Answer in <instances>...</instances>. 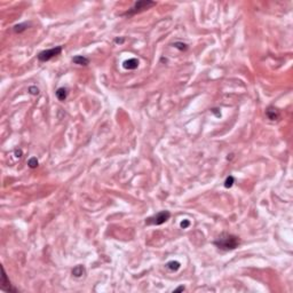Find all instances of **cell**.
I'll list each match as a JSON object with an SVG mask.
<instances>
[{"mask_svg":"<svg viewBox=\"0 0 293 293\" xmlns=\"http://www.w3.org/2000/svg\"><path fill=\"white\" fill-rule=\"evenodd\" d=\"M240 240L239 238L233 234L222 233L214 240V245L222 251H233L238 247Z\"/></svg>","mask_w":293,"mask_h":293,"instance_id":"6da1fadb","label":"cell"},{"mask_svg":"<svg viewBox=\"0 0 293 293\" xmlns=\"http://www.w3.org/2000/svg\"><path fill=\"white\" fill-rule=\"evenodd\" d=\"M171 218V213L168 211H162L159 213H157L156 215H153L151 218H148L146 220V224H152V226H160L167 221Z\"/></svg>","mask_w":293,"mask_h":293,"instance_id":"7a4b0ae2","label":"cell"},{"mask_svg":"<svg viewBox=\"0 0 293 293\" xmlns=\"http://www.w3.org/2000/svg\"><path fill=\"white\" fill-rule=\"evenodd\" d=\"M61 52H62V46H57L54 47V48H49V49L43 50L38 54V60L40 62H47V61L52 60L53 57L60 55Z\"/></svg>","mask_w":293,"mask_h":293,"instance_id":"3957f363","label":"cell"},{"mask_svg":"<svg viewBox=\"0 0 293 293\" xmlns=\"http://www.w3.org/2000/svg\"><path fill=\"white\" fill-rule=\"evenodd\" d=\"M153 6H156V3H153V1H148V0H146V1H137V3H134L133 7L127 12L126 15H134V14L143 12V10H146V9H149L150 7H153Z\"/></svg>","mask_w":293,"mask_h":293,"instance_id":"277c9868","label":"cell"},{"mask_svg":"<svg viewBox=\"0 0 293 293\" xmlns=\"http://www.w3.org/2000/svg\"><path fill=\"white\" fill-rule=\"evenodd\" d=\"M1 289L7 291V292H16V290H15L14 287H12V285H10V282H9V280L7 278V275H6V273H5V269H3V280H1Z\"/></svg>","mask_w":293,"mask_h":293,"instance_id":"5b68a950","label":"cell"},{"mask_svg":"<svg viewBox=\"0 0 293 293\" xmlns=\"http://www.w3.org/2000/svg\"><path fill=\"white\" fill-rule=\"evenodd\" d=\"M123 67L127 70H135L137 67H139V61L136 59H130V60H126L123 63Z\"/></svg>","mask_w":293,"mask_h":293,"instance_id":"8992f818","label":"cell"},{"mask_svg":"<svg viewBox=\"0 0 293 293\" xmlns=\"http://www.w3.org/2000/svg\"><path fill=\"white\" fill-rule=\"evenodd\" d=\"M267 116H268V118H269L270 120H277L280 118V112H278L277 109L270 107L267 110Z\"/></svg>","mask_w":293,"mask_h":293,"instance_id":"52a82bcc","label":"cell"},{"mask_svg":"<svg viewBox=\"0 0 293 293\" xmlns=\"http://www.w3.org/2000/svg\"><path fill=\"white\" fill-rule=\"evenodd\" d=\"M72 62L76 64H79V65H87L90 63V60L85 56H81V55H77L72 59Z\"/></svg>","mask_w":293,"mask_h":293,"instance_id":"ba28073f","label":"cell"},{"mask_svg":"<svg viewBox=\"0 0 293 293\" xmlns=\"http://www.w3.org/2000/svg\"><path fill=\"white\" fill-rule=\"evenodd\" d=\"M55 94H56V97L59 100L64 101L68 96V90H67V88H64V87H60V88H57Z\"/></svg>","mask_w":293,"mask_h":293,"instance_id":"9c48e42d","label":"cell"},{"mask_svg":"<svg viewBox=\"0 0 293 293\" xmlns=\"http://www.w3.org/2000/svg\"><path fill=\"white\" fill-rule=\"evenodd\" d=\"M85 274V268L81 265H78L72 269V275L76 277H81Z\"/></svg>","mask_w":293,"mask_h":293,"instance_id":"30bf717a","label":"cell"},{"mask_svg":"<svg viewBox=\"0 0 293 293\" xmlns=\"http://www.w3.org/2000/svg\"><path fill=\"white\" fill-rule=\"evenodd\" d=\"M166 267L170 270H172V271H177L181 267V265H180V262H177V261H170V262L166 265Z\"/></svg>","mask_w":293,"mask_h":293,"instance_id":"8fae6325","label":"cell"},{"mask_svg":"<svg viewBox=\"0 0 293 293\" xmlns=\"http://www.w3.org/2000/svg\"><path fill=\"white\" fill-rule=\"evenodd\" d=\"M28 27H29V24H27V23L18 24V25H15V27H14V31H15L16 33H20V32H22V31L27 30Z\"/></svg>","mask_w":293,"mask_h":293,"instance_id":"7c38bea8","label":"cell"},{"mask_svg":"<svg viewBox=\"0 0 293 293\" xmlns=\"http://www.w3.org/2000/svg\"><path fill=\"white\" fill-rule=\"evenodd\" d=\"M234 182H235V179H234V177H228L226 179V181H224V187L226 188H230V187H233Z\"/></svg>","mask_w":293,"mask_h":293,"instance_id":"4fadbf2b","label":"cell"},{"mask_svg":"<svg viewBox=\"0 0 293 293\" xmlns=\"http://www.w3.org/2000/svg\"><path fill=\"white\" fill-rule=\"evenodd\" d=\"M28 165H29V167H31V168H36V167L38 166V160H37V158L32 157V158L29 160Z\"/></svg>","mask_w":293,"mask_h":293,"instance_id":"5bb4252c","label":"cell"},{"mask_svg":"<svg viewBox=\"0 0 293 293\" xmlns=\"http://www.w3.org/2000/svg\"><path fill=\"white\" fill-rule=\"evenodd\" d=\"M174 47H177V49L180 50H186L187 49V45L183 43H175L174 44Z\"/></svg>","mask_w":293,"mask_h":293,"instance_id":"9a60e30c","label":"cell"},{"mask_svg":"<svg viewBox=\"0 0 293 293\" xmlns=\"http://www.w3.org/2000/svg\"><path fill=\"white\" fill-rule=\"evenodd\" d=\"M29 92H30L32 95H37V94H39V90H38L37 87H34V86L29 87Z\"/></svg>","mask_w":293,"mask_h":293,"instance_id":"2e32d148","label":"cell"},{"mask_svg":"<svg viewBox=\"0 0 293 293\" xmlns=\"http://www.w3.org/2000/svg\"><path fill=\"white\" fill-rule=\"evenodd\" d=\"M181 228H183V229H186V228H188V227L190 226V221L189 220H183L182 222L180 223Z\"/></svg>","mask_w":293,"mask_h":293,"instance_id":"e0dca14e","label":"cell"},{"mask_svg":"<svg viewBox=\"0 0 293 293\" xmlns=\"http://www.w3.org/2000/svg\"><path fill=\"white\" fill-rule=\"evenodd\" d=\"M15 156L17 157V158H21L22 157V150H15Z\"/></svg>","mask_w":293,"mask_h":293,"instance_id":"ac0fdd59","label":"cell"},{"mask_svg":"<svg viewBox=\"0 0 293 293\" xmlns=\"http://www.w3.org/2000/svg\"><path fill=\"white\" fill-rule=\"evenodd\" d=\"M179 291H184V286H180V287H177V290H174V292H179Z\"/></svg>","mask_w":293,"mask_h":293,"instance_id":"d6986e66","label":"cell"}]
</instances>
